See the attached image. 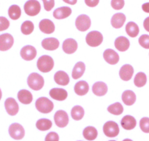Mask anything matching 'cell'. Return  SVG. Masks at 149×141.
I'll use <instances>...</instances> for the list:
<instances>
[{"label": "cell", "instance_id": "6da1fadb", "mask_svg": "<svg viewBox=\"0 0 149 141\" xmlns=\"http://www.w3.org/2000/svg\"><path fill=\"white\" fill-rule=\"evenodd\" d=\"M37 66L38 70L42 73H49L54 68V59L50 56L43 55L38 59Z\"/></svg>", "mask_w": 149, "mask_h": 141}, {"label": "cell", "instance_id": "7a4b0ae2", "mask_svg": "<svg viewBox=\"0 0 149 141\" xmlns=\"http://www.w3.org/2000/svg\"><path fill=\"white\" fill-rule=\"evenodd\" d=\"M27 83L31 89L34 91H39L43 87L45 81L42 76L37 73H33L29 75Z\"/></svg>", "mask_w": 149, "mask_h": 141}, {"label": "cell", "instance_id": "3957f363", "mask_svg": "<svg viewBox=\"0 0 149 141\" xmlns=\"http://www.w3.org/2000/svg\"><path fill=\"white\" fill-rule=\"evenodd\" d=\"M37 110L42 113H49L54 109V103L47 97H40L35 103Z\"/></svg>", "mask_w": 149, "mask_h": 141}, {"label": "cell", "instance_id": "277c9868", "mask_svg": "<svg viewBox=\"0 0 149 141\" xmlns=\"http://www.w3.org/2000/svg\"><path fill=\"white\" fill-rule=\"evenodd\" d=\"M24 9L29 16H35L40 12L41 5L37 0H29L24 5Z\"/></svg>", "mask_w": 149, "mask_h": 141}, {"label": "cell", "instance_id": "5b68a950", "mask_svg": "<svg viewBox=\"0 0 149 141\" xmlns=\"http://www.w3.org/2000/svg\"><path fill=\"white\" fill-rule=\"evenodd\" d=\"M86 41L88 45L91 47H97L102 43L103 36L100 31H91L86 35Z\"/></svg>", "mask_w": 149, "mask_h": 141}, {"label": "cell", "instance_id": "8992f818", "mask_svg": "<svg viewBox=\"0 0 149 141\" xmlns=\"http://www.w3.org/2000/svg\"><path fill=\"white\" fill-rule=\"evenodd\" d=\"M119 127L118 124L113 121H107L103 126V132L108 138H115L119 134Z\"/></svg>", "mask_w": 149, "mask_h": 141}, {"label": "cell", "instance_id": "52a82bcc", "mask_svg": "<svg viewBox=\"0 0 149 141\" xmlns=\"http://www.w3.org/2000/svg\"><path fill=\"white\" fill-rule=\"evenodd\" d=\"M9 134L13 139L19 140L24 138L25 130L22 125L18 123H13L10 126Z\"/></svg>", "mask_w": 149, "mask_h": 141}, {"label": "cell", "instance_id": "ba28073f", "mask_svg": "<svg viewBox=\"0 0 149 141\" xmlns=\"http://www.w3.org/2000/svg\"><path fill=\"white\" fill-rule=\"evenodd\" d=\"M14 39L10 34H2L0 35V51H6L12 48Z\"/></svg>", "mask_w": 149, "mask_h": 141}, {"label": "cell", "instance_id": "9c48e42d", "mask_svg": "<svg viewBox=\"0 0 149 141\" xmlns=\"http://www.w3.org/2000/svg\"><path fill=\"white\" fill-rule=\"evenodd\" d=\"M54 121L56 125L60 128L67 126L69 123V116L67 112L62 110H59L56 112L54 115Z\"/></svg>", "mask_w": 149, "mask_h": 141}, {"label": "cell", "instance_id": "30bf717a", "mask_svg": "<svg viewBox=\"0 0 149 141\" xmlns=\"http://www.w3.org/2000/svg\"><path fill=\"white\" fill-rule=\"evenodd\" d=\"M91 19L87 15H81L78 16L75 21V27L79 31H86L91 27Z\"/></svg>", "mask_w": 149, "mask_h": 141}, {"label": "cell", "instance_id": "8fae6325", "mask_svg": "<svg viewBox=\"0 0 149 141\" xmlns=\"http://www.w3.org/2000/svg\"><path fill=\"white\" fill-rule=\"evenodd\" d=\"M21 57L26 61H31L37 56V50L31 45H26L21 50Z\"/></svg>", "mask_w": 149, "mask_h": 141}, {"label": "cell", "instance_id": "7c38bea8", "mask_svg": "<svg viewBox=\"0 0 149 141\" xmlns=\"http://www.w3.org/2000/svg\"><path fill=\"white\" fill-rule=\"evenodd\" d=\"M5 107L6 111L10 116H15L18 113L19 106L15 99L9 97L5 102Z\"/></svg>", "mask_w": 149, "mask_h": 141}, {"label": "cell", "instance_id": "4fadbf2b", "mask_svg": "<svg viewBox=\"0 0 149 141\" xmlns=\"http://www.w3.org/2000/svg\"><path fill=\"white\" fill-rule=\"evenodd\" d=\"M62 49L67 54H74L78 49V43L72 38H68L63 42Z\"/></svg>", "mask_w": 149, "mask_h": 141}, {"label": "cell", "instance_id": "5bb4252c", "mask_svg": "<svg viewBox=\"0 0 149 141\" xmlns=\"http://www.w3.org/2000/svg\"><path fill=\"white\" fill-rule=\"evenodd\" d=\"M103 57L105 61L108 64H116L119 61V56L113 49H107L103 53Z\"/></svg>", "mask_w": 149, "mask_h": 141}, {"label": "cell", "instance_id": "9a60e30c", "mask_svg": "<svg viewBox=\"0 0 149 141\" xmlns=\"http://www.w3.org/2000/svg\"><path fill=\"white\" fill-rule=\"evenodd\" d=\"M40 30L44 34H52L55 31V25L49 19H42L39 24Z\"/></svg>", "mask_w": 149, "mask_h": 141}, {"label": "cell", "instance_id": "2e32d148", "mask_svg": "<svg viewBox=\"0 0 149 141\" xmlns=\"http://www.w3.org/2000/svg\"><path fill=\"white\" fill-rule=\"evenodd\" d=\"M134 74V69L130 64H124L121 67L119 71V76L121 80L124 81H128L132 77Z\"/></svg>", "mask_w": 149, "mask_h": 141}, {"label": "cell", "instance_id": "e0dca14e", "mask_svg": "<svg viewBox=\"0 0 149 141\" xmlns=\"http://www.w3.org/2000/svg\"><path fill=\"white\" fill-rule=\"evenodd\" d=\"M42 46L47 51H55L59 46V41L54 37H48L42 40Z\"/></svg>", "mask_w": 149, "mask_h": 141}, {"label": "cell", "instance_id": "ac0fdd59", "mask_svg": "<svg viewBox=\"0 0 149 141\" xmlns=\"http://www.w3.org/2000/svg\"><path fill=\"white\" fill-rule=\"evenodd\" d=\"M51 98L58 101H63L67 98V92L65 89L61 88H54L49 92Z\"/></svg>", "mask_w": 149, "mask_h": 141}, {"label": "cell", "instance_id": "d6986e66", "mask_svg": "<svg viewBox=\"0 0 149 141\" xmlns=\"http://www.w3.org/2000/svg\"><path fill=\"white\" fill-rule=\"evenodd\" d=\"M114 45H115L116 48L118 51H121V52H124V51H127L129 49L130 43V40L127 37H124V36H121V37H118V38L116 39Z\"/></svg>", "mask_w": 149, "mask_h": 141}, {"label": "cell", "instance_id": "ffe728a7", "mask_svg": "<svg viewBox=\"0 0 149 141\" xmlns=\"http://www.w3.org/2000/svg\"><path fill=\"white\" fill-rule=\"evenodd\" d=\"M121 126L126 130H132L136 126L137 121L133 116L127 115L122 118L121 121Z\"/></svg>", "mask_w": 149, "mask_h": 141}, {"label": "cell", "instance_id": "44dd1931", "mask_svg": "<svg viewBox=\"0 0 149 141\" xmlns=\"http://www.w3.org/2000/svg\"><path fill=\"white\" fill-rule=\"evenodd\" d=\"M72 14L71 8L69 7H61L54 10L53 15L56 19H64Z\"/></svg>", "mask_w": 149, "mask_h": 141}, {"label": "cell", "instance_id": "7402d4cb", "mask_svg": "<svg viewBox=\"0 0 149 141\" xmlns=\"http://www.w3.org/2000/svg\"><path fill=\"white\" fill-rule=\"evenodd\" d=\"M92 91L95 95L98 97H102L106 94L107 92V86L104 82H96L92 86Z\"/></svg>", "mask_w": 149, "mask_h": 141}, {"label": "cell", "instance_id": "603a6c76", "mask_svg": "<svg viewBox=\"0 0 149 141\" xmlns=\"http://www.w3.org/2000/svg\"><path fill=\"white\" fill-rule=\"evenodd\" d=\"M126 21V16L124 14L118 13L113 15L111 18V25L113 28L120 29L124 26Z\"/></svg>", "mask_w": 149, "mask_h": 141}, {"label": "cell", "instance_id": "cb8c5ba5", "mask_svg": "<svg viewBox=\"0 0 149 141\" xmlns=\"http://www.w3.org/2000/svg\"><path fill=\"white\" fill-rule=\"evenodd\" d=\"M54 80L60 86H67L70 83V77L65 72L60 70L54 75Z\"/></svg>", "mask_w": 149, "mask_h": 141}, {"label": "cell", "instance_id": "d4e9b609", "mask_svg": "<svg viewBox=\"0 0 149 141\" xmlns=\"http://www.w3.org/2000/svg\"><path fill=\"white\" fill-rule=\"evenodd\" d=\"M18 99L22 104L29 105L32 102L33 97L29 91L22 89L18 93Z\"/></svg>", "mask_w": 149, "mask_h": 141}, {"label": "cell", "instance_id": "484cf974", "mask_svg": "<svg viewBox=\"0 0 149 141\" xmlns=\"http://www.w3.org/2000/svg\"><path fill=\"white\" fill-rule=\"evenodd\" d=\"M122 101L126 105L131 106L135 103L136 101V94L134 92L131 90H126L125 91L123 92L122 96Z\"/></svg>", "mask_w": 149, "mask_h": 141}, {"label": "cell", "instance_id": "4316f807", "mask_svg": "<svg viewBox=\"0 0 149 141\" xmlns=\"http://www.w3.org/2000/svg\"><path fill=\"white\" fill-rule=\"evenodd\" d=\"M74 92L79 96H84L86 94L89 90V86H88V83L84 80H81L78 81L76 84L74 85Z\"/></svg>", "mask_w": 149, "mask_h": 141}, {"label": "cell", "instance_id": "83f0119b", "mask_svg": "<svg viewBox=\"0 0 149 141\" xmlns=\"http://www.w3.org/2000/svg\"><path fill=\"white\" fill-rule=\"evenodd\" d=\"M85 70L86 66L84 62L79 61V62L76 63V64L74 65V68H73L72 70V78L74 79V80H77V79L82 77L84 72H85Z\"/></svg>", "mask_w": 149, "mask_h": 141}, {"label": "cell", "instance_id": "f1b7e54d", "mask_svg": "<svg viewBox=\"0 0 149 141\" xmlns=\"http://www.w3.org/2000/svg\"><path fill=\"white\" fill-rule=\"evenodd\" d=\"M83 135L87 140H94L98 136V132L94 126H87L84 129Z\"/></svg>", "mask_w": 149, "mask_h": 141}, {"label": "cell", "instance_id": "f546056e", "mask_svg": "<svg viewBox=\"0 0 149 141\" xmlns=\"http://www.w3.org/2000/svg\"><path fill=\"white\" fill-rule=\"evenodd\" d=\"M139 27L134 22L130 21L126 25V32L130 37H136L139 34Z\"/></svg>", "mask_w": 149, "mask_h": 141}, {"label": "cell", "instance_id": "4dcf8cb0", "mask_svg": "<svg viewBox=\"0 0 149 141\" xmlns=\"http://www.w3.org/2000/svg\"><path fill=\"white\" fill-rule=\"evenodd\" d=\"M52 121L49 119H41L37 121L36 123V127L40 131L49 130L52 127Z\"/></svg>", "mask_w": 149, "mask_h": 141}, {"label": "cell", "instance_id": "1f68e13d", "mask_svg": "<svg viewBox=\"0 0 149 141\" xmlns=\"http://www.w3.org/2000/svg\"><path fill=\"white\" fill-rule=\"evenodd\" d=\"M8 15L12 20H18L21 15V10L18 5H11L8 10Z\"/></svg>", "mask_w": 149, "mask_h": 141}, {"label": "cell", "instance_id": "d6a6232c", "mask_svg": "<svg viewBox=\"0 0 149 141\" xmlns=\"http://www.w3.org/2000/svg\"><path fill=\"white\" fill-rule=\"evenodd\" d=\"M71 116L74 120L80 121L84 116V110L81 106L76 105L72 107L71 110Z\"/></svg>", "mask_w": 149, "mask_h": 141}, {"label": "cell", "instance_id": "836d02e7", "mask_svg": "<svg viewBox=\"0 0 149 141\" xmlns=\"http://www.w3.org/2000/svg\"><path fill=\"white\" fill-rule=\"evenodd\" d=\"M107 111L115 116H119L124 111V107L120 103H116L114 104L110 105L107 107Z\"/></svg>", "mask_w": 149, "mask_h": 141}, {"label": "cell", "instance_id": "e575fe53", "mask_svg": "<svg viewBox=\"0 0 149 141\" xmlns=\"http://www.w3.org/2000/svg\"><path fill=\"white\" fill-rule=\"evenodd\" d=\"M146 82H147V77L144 73H138L135 75L134 83L137 87H143L146 85Z\"/></svg>", "mask_w": 149, "mask_h": 141}, {"label": "cell", "instance_id": "d590c367", "mask_svg": "<svg viewBox=\"0 0 149 141\" xmlns=\"http://www.w3.org/2000/svg\"><path fill=\"white\" fill-rule=\"evenodd\" d=\"M34 24L30 21H24L21 27V32H22V34H25V35H29V34H31L34 31Z\"/></svg>", "mask_w": 149, "mask_h": 141}, {"label": "cell", "instance_id": "8d00e7d4", "mask_svg": "<svg viewBox=\"0 0 149 141\" xmlns=\"http://www.w3.org/2000/svg\"><path fill=\"white\" fill-rule=\"evenodd\" d=\"M140 127L145 133H149V118L144 117L140 121Z\"/></svg>", "mask_w": 149, "mask_h": 141}, {"label": "cell", "instance_id": "74e56055", "mask_svg": "<svg viewBox=\"0 0 149 141\" xmlns=\"http://www.w3.org/2000/svg\"><path fill=\"white\" fill-rule=\"evenodd\" d=\"M139 44L146 49H149V35L143 34L140 37L138 40Z\"/></svg>", "mask_w": 149, "mask_h": 141}, {"label": "cell", "instance_id": "f35d334b", "mask_svg": "<svg viewBox=\"0 0 149 141\" xmlns=\"http://www.w3.org/2000/svg\"><path fill=\"white\" fill-rule=\"evenodd\" d=\"M124 0H112L111 6L114 10H121L124 6Z\"/></svg>", "mask_w": 149, "mask_h": 141}, {"label": "cell", "instance_id": "ab89813d", "mask_svg": "<svg viewBox=\"0 0 149 141\" xmlns=\"http://www.w3.org/2000/svg\"><path fill=\"white\" fill-rule=\"evenodd\" d=\"M10 27V21L5 17L0 16V31L8 29Z\"/></svg>", "mask_w": 149, "mask_h": 141}, {"label": "cell", "instance_id": "60d3db41", "mask_svg": "<svg viewBox=\"0 0 149 141\" xmlns=\"http://www.w3.org/2000/svg\"><path fill=\"white\" fill-rule=\"evenodd\" d=\"M59 140V136L58 134L55 132H51L46 135L45 141H58Z\"/></svg>", "mask_w": 149, "mask_h": 141}, {"label": "cell", "instance_id": "b9f144b4", "mask_svg": "<svg viewBox=\"0 0 149 141\" xmlns=\"http://www.w3.org/2000/svg\"><path fill=\"white\" fill-rule=\"evenodd\" d=\"M44 5V8L46 11H51L55 5L54 0H42Z\"/></svg>", "mask_w": 149, "mask_h": 141}, {"label": "cell", "instance_id": "7bdbcfd3", "mask_svg": "<svg viewBox=\"0 0 149 141\" xmlns=\"http://www.w3.org/2000/svg\"><path fill=\"white\" fill-rule=\"evenodd\" d=\"M100 0H85L86 5L90 8H94L97 5H98Z\"/></svg>", "mask_w": 149, "mask_h": 141}, {"label": "cell", "instance_id": "ee69618b", "mask_svg": "<svg viewBox=\"0 0 149 141\" xmlns=\"http://www.w3.org/2000/svg\"><path fill=\"white\" fill-rule=\"evenodd\" d=\"M143 27H144L145 29L149 32V17L145 19L144 22H143Z\"/></svg>", "mask_w": 149, "mask_h": 141}, {"label": "cell", "instance_id": "f6af8a7d", "mask_svg": "<svg viewBox=\"0 0 149 141\" xmlns=\"http://www.w3.org/2000/svg\"><path fill=\"white\" fill-rule=\"evenodd\" d=\"M142 9H143V10L144 11L145 13H149V2L143 4V5H142Z\"/></svg>", "mask_w": 149, "mask_h": 141}, {"label": "cell", "instance_id": "bcb514c9", "mask_svg": "<svg viewBox=\"0 0 149 141\" xmlns=\"http://www.w3.org/2000/svg\"><path fill=\"white\" fill-rule=\"evenodd\" d=\"M65 3L69 4V5H74L77 3V0H63Z\"/></svg>", "mask_w": 149, "mask_h": 141}, {"label": "cell", "instance_id": "7dc6e473", "mask_svg": "<svg viewBox=\"0 0 149 141\" xmlns=\"http://www.w3.org/2000/svg\"><path fill=\"white\" fill-rule=\"evenodd\" d=\"M2 91H1V89H0V100H1V99H2Z\"/></svg>", "mask_w": 149, "mask_h": 141}, {"label": "cell", "instance_id": "c3c4849f", "mask_svg": "<svg viewBox=\"0 0 149 141\" xmlns=\"http://www.w3.org/2000/svg\"><path fill=\"white\" fill-rule=\"evenodd\" d=\"M123 141H133V140H132L130 139H124Z\"/></svg>", "mask_w": 149, "mask_h": 141}, {"label": "cell", "instance_id": "681fc988", "mask_svg": "<svg viewBox=\"0 0 149 141\" xmlns=\"http://www.w3.org/2000/svg\"><path fill=\"white\" fill-rule=\"evenodd\" d=\"M109 141H116V140H109Z\"/></svg>", "mask_w": 149, "mask_h": 141}]
</instances>
